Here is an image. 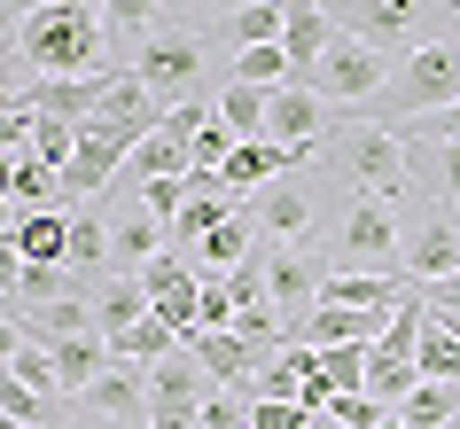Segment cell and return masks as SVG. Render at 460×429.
<instances>
[{"label": "cell", "instance_id": "6da1fadb", "mask_svg": "<svg viewBox=\"0 0 460 429\" xmlns=\"http://www.w3.org/2000/svg\"><path fill=\"white\" fill-rule=\"evenodd\" d=\"M16 86L24 78H110V24L102 0H48L8 31Z\"/></svg>", "mask_w": 460, "mask_h": 429}, {"label": "cell", "instance_id": "7a4b0ae2", "mask_svg": "<svg viewBox=\"0 0 460 429\" xmlns=\"http://www.w3.org/2000/svg\"><path fill=\"white\" fill-rule=\"evenodd\" d=\"M320 156H328V165H336L359 195H383V203L413 195V180H406V141H398V125H383V118L336 125V133L320 141Z\"/></svg>", "mask_w": 460, "mask_h": 429}, {"label": "cell", "instance_id": "3957f363", "mask_svg": "<svg viewBox=\"0 0 460 429\" xmlns=\"http://www.w3.org/2000/svg\"><path fill=\"white\" fill-rule=\"evenodd\" d=\"M375 102H383V118H429V110L460 102V31H445V40H413Z\"/></svg>", "mask_w": 460, "mask_h": 429}, {"label": "cell", "instance_id": "277c9868", "mask_svg": "<svg viewBox=\"0 0 460 429\" xmlns=\"http://www.w3.org/2000/svg\"><path fill=\"white\" fill-rule=\"evenodd\" d=\"M203 71H211V55H203V31H195V24H172V16L148 31L141 48H133V78H141V86L164 102V110H172V102H195Z\"/></svg>", "mask_w": 460, "mask_h": 429}, {"label": "cell", "instance_id": "5b68a950", "mask_svg": "<svg viewBox=\"0 0 460 429\" xmlns=\"http://www.w3.org/2000/svg\"><path fill=\"white\" fill-rule=\"evenodd\" d=\"M421 320H429V305H421V289H406L398 312L383 320V335L367 344V398H375V406H398L413 382H421V367H413V335H421Z\"/></svg>", "mask_w": 460, "mask_h": 429}, {"label": "cell", "instance_id": "8992f818", "mask_svg": "<svg viewBox=\"0 0 460 429\" xmlns=\"http://www.w3.org/2000/svg\"><path fill=\"white\" fill-rule=\"evenodd\" d=\"M336 258L359 273H398V211L383 195H351L336 219Z\"/></svg>", "mask_w": 460, "mask_h": 429}, {"label": "cell", "instance_id": "52a82bcc", "mask_svg": "<svg viewBox=\"0 0 460 429\" xmlns=\"http://www.w3.org/2000/svg\"><path fill=\"white\" fill-rule=\"evenodd\" d=\"M320 102H375L390 86V55H375V48H359L351 31H336L328 48H320V63H313V78H305Z\"/></svg>", "mask_w": 460, "mask_h": 429}, {"label": "cell", "instance_id": "ba28073f", "mask_svg": "<svg viewBox=\"0 0 460 429\" xmlns=\"http://www.w3.org/2000/svg\"><path fill=\"white\" fill-rule=\"evenodd\" d=\"M398 258H406L413 282H445V273H460V219L453 203H413V219L398 227Z\"/></svg>", "mask_w": 460, "mask_h": 429}, {"label": "cell", "instance_id": "9c48e42d", "mask_svg": "<svg viewBox=\"0 0 460 429\" xmlns=\"http://www.w3.org/2000/svg\"><path fill=\"white\" fill-rule=\"evenodd\" d=\"M250 258H258V273H266V305L281 312V328L320 305V273H328V265H320L305 242H273V250H250Z\"/></svg>", "mask_w": 460, "mask_h": 429}, {"label": "cell", "instance_id": "30bf717a", "mask_svg": "<svg viewBox=\"0 0 460 429\" xmlns=\"http://www.w3.org/2000/svg\"><path fill=\"white\" fill-rule=\"evenodd\" d=\"M203 398H211V375L188 352H164L148 367V429H188L203 414Z\"/></svg>", "mask_w": 460, "mask_h": 429}, {"label": "cell", "instance_id": "8fae6325", "mask_svg": "<svg viewBox=\"0 0 460 429\" xmlns=\"http://www.w3.org/2000/svg\"><path fill=\"white\" fill-rule=\"evenodd\" d=\"M180 352H188L211 382H226V390H250V375L266 367V344H250L243 328H180ZM250 398H258V390H250Z\"/></svg>", "mask_w": 460, "mask_h": 429}, {"label": "cell", "instance_id": "7c38bea8", "mask_svg": "<svg viewBox=\"0 0 460 429\" xmlns=\"http://www.w3.org/2000/svg\"><path fill=\"white\" fill-rule=\"evenodd\" d=\"M437 16V0H351V40L375 55H406L413 40H421V24Z\"/></svg>", "mask_w": 460, "mask_h": 429}, {"label": "cell", "instance_id": "4fadbf2b", "mask_svg": "<svg viewBox=\"0 0 460 429\" xmlns=\"http://www.w3.org/2000/svg\"><path fill=\"white\" fill-rule=\"evenodd\" d=\"M328 133H336V118H328V102H320L313 86H273V94H266V141L273 148H305V156H320Z\"/></svg>", "mask_w": 460, "mask_h": 429}, {"label": "cell", "instance_id": "5bb4252c", "mask_svg": "<svg viewBox=\"0 0 460 429\" xmlns=\"http://www.w3.org/2000/svg\"><path fill=\"white\" fill-rule=\"evenodd\" d=\"M78 398H86V414H102V422H118V429H148V367L110 359Z\"/></svg>", "mask_w": 460, "mask_h": 429}, {"label": "cell", "instance_id": "9a60e30c", "mask_svg": "<svg viewBox=\"0 0 460 429\" xmlns=\"http://www.w3.org/2000/svg\"><path fill=\"white\" fill-rule=\"evenodd\" d=\"M250 227L273 235V242H305V235L320 227V203H313L305 180H266V188L250 195Z\"/></svg>", "mask_w": 460, "mask_h": 429}, {"label": "cell", "instance_id": "2e32d148", "mask_svg": "<svg viewBox=\"0 0 460 429\" xmlns=\"http://www.w3.org/2000/svg\"><path fill=\"white\" fill-rule=\"evenodd\" d=\"M102 219H110V273H141L156 250H172V242H164L172 227L156 211H141V203H110Z\"/></svg>", "mask_w": 460, "mask_h": 429}, {"label": "cell", "instance_id": "e0dca14e", "mask_svg": "<svg viewBox=\"0 0 460 429\" xmlns=\"http://www.w3.org/2000/svg\"><path fill=\"white\" fill-rule=\"evenodd\" d=\"M336 16L320 8V0H289V24H281V55H289V86H305L313 78V63H320V48L336 40Z\"/></svg>", "mask_w": 460, "mask_h": 429}, {"label": "cell", "instance_id": "ac0fdd59", "mask_svg": "<svg viewBox=\"0 0 460 429\" xmlns=\"http://www.w3.org/2000/svg\"><path fill=\"white\" fill-rule=\"evenodd\" d=\"M141 289H148V312H164L172 328H188V320H195V289H203V273H195V265H180L172 250H156V258L141 265Z\"/></svg>", "mask_w": 460, "mask_h": 429}, {"label": "cell", "instance_id": "d6986e66", "mask_svg": "<svg viewBox=\"0 0 460 429\" xmlns=\"http://www.w3.org/2000/svg\"><path fill=\"white\" fill-rule=\"evenodd\" d=\"M110 78H118V71H110ZM110 78H24V110H31V118H71V125H86Z\"/></svg>", "mask_w": 460, "mask_h": 429}, {"label": "cell", "instance_id": "ffe728a7", "mask_svg": "<svg viewBox=\"0 0 460 429\" xmlns=\"http://www.w3.org/2000/svg\"><path fill=\"white\" fill-rule=\"evenodd\" d=\"M406 180L413 195L429 188V203H460V141H406Z\"/></svg>", "mask_w": 460, "mask_h": 429}, {"label": "cell", "instance_id": "44dd1931", "mask_svg": "<svg viewBox=\"0 0 460 429\" xmlns=\"http://www.w3.org/2000/svg\"><path fill=\"white\" fill-rule=\"evenodd\" d=\"M133 320H148V289H141V273H102V282H94V335L110 344V335H125Z\"/></svg>", "mask_w": 460, "mask_h": 429}, {"label": "cell", "instance_id": "7402d4cb", "mask_svg": "<svg viewBox=\"0 0 460 429\" xmlns=\"http://www.w3.org/2000/svg\"><path fill=\"white\" fill-rule=\"evenodd\" d=\"M63 265H71L86 289L110 273V219H102V195H94V203H71V258H63Z\"/></svg>", "mask_w": 460, "mask_h": 429}, {"label": "cell", "instance_id": "603a6c76", "mask_svg": "<svg viewBox=\"0 0 460 429\" xmlns=\"http://www.w3.org/2000/svg\"><path fill=\"white\" fill-rule=\"evenodd\" d=\"M8 242L24 250V265H63L71 258V211H24L8 227Z\"/></svg>", "mask_w": 460, "mask_h": 429}, {"label": "cell", "instance_id": "cb8c5ba5", "mask_svg": "<svg viewBox=\"0 0 460 429\" xmlns=\"http://www.w3.org/2000/svg\"><path fill=\"white\" fill-rule=\"evenodd\" d=\"M8 203L16 211H63V172L48 165V156H8Z\"/></svg>", "mask_w": 460, "mask_h": 429}, {"label": "cell", "instance_id": "d4e9b609", "mask_svg": "<svg viewBox=\"0 0 460 429\" xmlns=\"http://www.w3.org/2000/svg\"><path fill=\"white\" fill-rule=\"evenodd\" d=\"M48 367H55V390H86V382L110 367V344L102 335H63V344H48Z\"/></svg>", "mask_w": 460, "mask_h": 429}, {"label": "cell", "instance_id": "484cf974", "mask_svg": "<svg viewBox=\"0 0 460 429\" xmlns=\"http://www.w3.org/2000/svg\"><path fill=\"white\" fill-rule=\"evenodd\" d=\"M281 24H289V0H234V8L218 16V31H226L234 48H273Z\"/></svg>", "mask_w": 460, "mask_h": 429}, {"label": "cell", "instance_id": "4316f807", "mask_svg": "<svg viewBox=\"0 0 460 429\" xmlns=\"http://www.w3.org/2000/svg\"><path fill=\"white\" fill-rule=\"evenodd\" d=\"M180 172H188V141H172L164 125H156V133H148L141 148H133V156H125V188H141V180H180Z\"/></svg>", "mask_w": 460, "mask_h": 429}, {"label": "cell", "instance_id": "83f0119b", "mask_svg": "<svg viewBox=\"0 0 460 429\" xmlns=\"http://www.w3.org/2000/svg\"><path fill=\"white\" fill-rule=\"evenodd\" d=\"M250 242H258V227H250V211H234V219H218L211 235L195 242V258H203V273H234V265L250 258Z\"/></svg>", "mask_w": 460, "mask_h": 429}, {"label": "cell", "instance_id": "f1b7e54d", "mask_svg": "<svg viewBox=\"0 0 460 429\" xmlns=\"http://www.w3.org/2000/svg\"><path fill=\"white\" fill-rule=\"evenodd\" d=\"M164 352H180V328H172L164 312H148V320H133L125 335H110V359H133V367H156Z\"/></svg>", "mask_w": 460, "mask_h": 429}, {"label": "cell", "instance_id": "f546056e", "mask_svg": "<svg viewBox=\"0 0 460 429\" xmlns=\"http://www.w3.org/2000/svg\"><path fill=\"white\" fill-rule=\"evenodd\" d=\"M390 414H398L406 429H445V422L460 414V382H413V390L390 406Z\"/></svg>", "mask_w": 460, "mask_h": 429}, {"label": "cell", "instance_id": "4dcf8cb0", "mask_svg": "<svg viewBox=\"0 0 460 429\" xmlns=\"http://www.w3.org/2000/svg\"><path fill=\"white\" fill-rule=\"evenodd\" d=\"M413 367H421V382H460V344L445 320H421V335H413Z\"/></svg>", "mask_w": 460, "mask_h": 429}, {"label": "cell", "instance_id": "1f68e13d", "mask_svg": "<svg viewBox=\"0 0 460 429\" xmlns=\"http://www.w3.org/2000/svg\"><path fill=\"white\" fill-rule=\"evenodd\" d=\"M218 125H226L234 141H266V94L226 78V94H218Z\"/></svg>", "mask_w": 460, "mask_h": 429}, {"label": "cell", "instance_id": "d6a6232c", "mask_svg": "<svg viewBox=\"0 0 460 429\" xmlns=\"http://www.w3.org/2000/svg\"><path fill=\"white\" fill-rule=\"evenodd\" d=\"M0 414H8V422H40V429H55V398H40V390H31V382L16 375L8 359H0Z\"/></svg>", "mask_w": 460, "mask_h": 429}, {"label": "cell", "instance_id": "836d02e7", "mask_svg": "<svg viewBox=\"0 0 460 429\" xmlns=\"http://www.w3.org/2000/svg\"><path fill=\"white\" fill-rule=\"evenodd\" d=\"M234 86H258V94L289 86V55H281V40H273V48H234Z\"/></svg>", "mask_w": 460, "mask_h": 429}, {"label": "cell", "instance_id": "e575fe53", "mask_svg": "<svg viewBox=\"0 0 460 429\" xmlns=\"http://www.w3.org/2000/svg\"><path fill=\"white\" fill-rule=\"evenodd\" d=\"M313 359H320V375L336 382V390H367V344H328Z\"/></svg>", "mask_w": 460, "mask_h": 429}, {"label": "cell", "instance_id": "d590c367", "mask_svg": "<svg viewBox=\"0 0 460 429\" xmlns=\"http://www.w3.org/2000/svg\"><path fill=\"white\" fill-rule=\"evenodd\" d=\"M71 148H78V125L71 118H31V156H48L55 172L71 165Z\"/></svg>", "mask_w": 460, "mask_h": 429}, {"label": "cell", "instance_id": "8d00e7d4", "mask_svg": "<svg viewBox=\"0 0 460 429\" xmlns=\"http://www.w3.org/2000/svg\"><path fill=\"white\" fill-rule=\"evenodd\" d=\"M226 148H234V133H226L218 110H211V118L195 125V141H188V172H218V165H226Z\"/></svg>", "mask_w": 460, "mask_h": 429}, {"label": "cell", "instance_id": "74e56055", "mask_svg": "<svg viewBox=\"0 0 460 429\" xmlns=\"http://www.w3.org/2000/svg\"><path fill=\"white\" fill-rule=\"evenodd\" d=\"M102 24L110 31H141L148 40V31L164 24V0H102Z\"/></svg>", "mask_w": 460, "mask_h": 429}, {"label": "cell", "instance_id": "f35d334b", "mask_svg": "<svg viewBox=\"0 0 460 429\" xmlns=\"http://www.w3.org/2000/svg\"><path fill=\"white\" fill-rule=\"evenodd\" d=\"M188 328H234V297H226V273H203L195 289V320Z\"/></svg>", "mask_w": 460, "mask_h": 429}, {"label": "cell", "instance_id": "ab89813d", "mask_svg": "<svg viewBox=\"0 0 460 429\" xmlns=\"http://www.w3.org/2000/svg\"><path fill=\"white\" fill-rule=\"evenodd\" d=\"M133 203H141V211H156L172 227V219H180V203H188V172H180V180H141V188H133Z\"/></svg>", "mask_w": 460, "mask_h": 429}, {"label": "cell", "instance_id": "60d3db41", "mask_svg": "<svg viewBox=\"0 0 460 429\" xmlns=\"http://www.w3.org/2000/svg\"><path fill=\"white\" fill-rule=\"evenodd\" d=\"M383 414H390V406H375V398H367V390H336L320 422H343V429H375V422H383Z\"/></svg>", "mask_w": 460, "mask_h": 429}, {"label": "cell", "instance_id": "b9f144b4", "mask_svg": "<svg viewBox=\"0 0 460 429\" xmlns=\"http://www.w3.org/2000/svg\"><path fill=\"white\" fill-rule=\"evenodd\" d=\"M250 429H313V414L296 398H250Z\"/></svg>", "mask_w": 460, "mask_h": 429}, {"label": "cell", "instance_id": "7bdbcfd3", "mask_svg": "<svg viewBox=\"0 0 460 429\" xmlns=\"http://www.w3.org/2000/svg\"><path fill=\"white\" fill-rule=\"evenodd\" d=\"M8 367H16V375L40 390V398H63V390H55V367H48V344H24V352L8 359Z\"/></svg>", "mask_w": 460, "mask_h": 429}, {"label": "cell", "instance_id": "ee69618b", "mask_svg": "<svg viewBox=\"0 0 460 429\" xmlns=\"http://www.w3.org/2000/svg\"><path fill=\"white\" fill-rule=\"evenodd\" d=\"M421 289V305L429 312H460V273H445V282H413Z\"/></svg>", "mask_w": 460, "mask_h": 429}, {"label": "cell", "instance_id": "f6af8a7d", "mask_svg": "<svg viewBox=\"0 0 460 429\" xmlns=\"http://www.w3.org/2000/svg\"><path fill=\"white\" fill-rule=\"evenodd\" d=\"M16 282H24V250H16V242L0 235V289H8V297H16Z\"/></svg>", "mask_w": 460, "mask_h": 429}, {"label": "cell", "instance_id": "bcb514c9", "mask_svg": "<svg viewBox=\"0 0 460 429\" xmlns=\"http://www.w3.org/2000/svg\"><path fill=\"white\" fill-rule=\"evenodd\" d=\"M31 8H48V0H0V40H8V31H16V24H24V16H31Z\"/></svg>", "mask_w": 460, "mask_h": 429}, {"label": "cell", "instance_id": "7dc6e473", "mask_svg": "<svg viewBox=\"0 0 460 429\" xmlns=\"http://www.w3.org/2000/svg\"><path fill=\"white\" fill-rule=\"evenodd\" d=\"M24 344H31V335H24V320H8V312H0V359H16Z\"/></svg>", "mask_w": 460, "mask_h": 429}, {"label": "cell", "instance_id": "c3c4849f", "mask_svg": "<svg viewBox=\"0 0 460 429\" xmlns=\"http://www.w3.org/2000/svg\"><path fill=\"white\" fill-rule=\"evenodd\" d=\"M437 320H445V328H453V344H460V312H437Z\"/></svg>", "mask_w": 460, "mask_h": 429}, {"label": "cell", "instance_id": "681fc988", "mask_svg": "<svg viewBox=\"0 0 460 429\" xmlns=\"http://www.w3.org/2000/svg\"><path fill=\"white\" fill-rule=\"evenodd\" d=\"M8 211H16V203H8V195H0V235H8Z\"/></svg>", "mask_w": 460, "mask_h": 429}, {"label": "cell", "instance_id": "f907efd6", "mask_svg": "<svg viewBox=\"0 0 460 429\" xmlns=\"http://www.w3.org/2000/svg\"><path fill=\"white\" fill-rule=\"evenodd\" d=\"M375 429H406V422H398V414H383V422H375Z\"/></svg>", "mask_w": 460, "mask_h": 429}, {"label": "cell", "instance_id": "816d5d0a", "mask_svg": "<svg viewBox=\"0 0 460 429\" xmlns=\"http://www.w3.org/2000/svg\"><path fill=\"white\" fill-rule=\"evenodd\" d=\"M0 429H40V422H8V414H0Z\"/></svg>", "mask_w": 460, "mask_h": 429}, {"label": "cell", "instance_id": "f5cc1de1", "mask_svg": "<svg viewBox=\"0 0 460 429\" xmlns=\"http://www.w3.org/2000/svg\"><path fill=\"white\" fill-rule=\"evenodd\" d=\"M86 429H118V422H102V414H94V422H86Z\"/></svg>", "mask_w": 460, "mask_h": 429}, {"label": "cell", "instance_id": "db71d44e", "mask_svg": "<svg viewBox=\"0 0 460 429\" xmlns=\"http://www.w3.org/2000/svg\"><path fill=\"white\" fill-rule=\"evenodd\" d=\"M203 8H234V0H203Z\"/></svg>", "mask_w": 460, "mask_h": 429}, {"label": "cell", "instance_id": "11a10c76", "mask_svg": "<svg viewBox=\"0 0 460 429\" xmlns=\"http://www.w3.org/2000/svg\"><path fill=\"white\" fill-rule=\"evenodd\" d=\"M313 429H343V422H313Z\"/></svg>", "mask_w": 460, "mask_h": 429}, {"label": "cell", "instance_id": "9f6ffc18", "mask_svg": "<svg viewBox=\"0 0 460 429\" xmlns=\"http://www.w3.org/2000/svg\"><path fill=\"white\" fill-rule=\"evenodd\" d=\"M445 429H460V414H453V422H445Z\"/></svg>", "mask_w": 460, "mask_h": 429}]
</instances>
